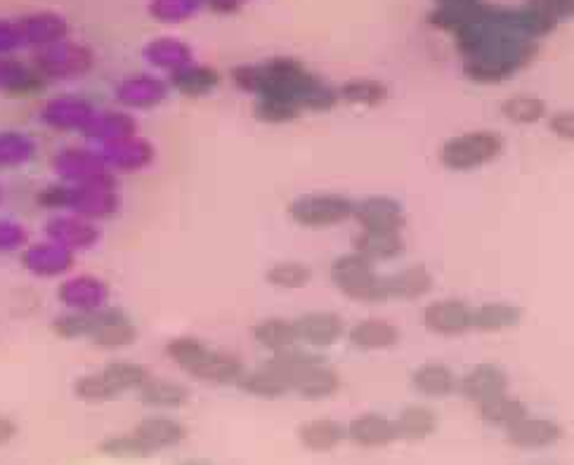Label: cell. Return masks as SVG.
<instances>
[{
  "label": "cell",
  "mask_w": 574,
  "mask_h": 465,
  "mask_svg": "<svg viewBox=\"0 0 574 465\" xmlns=\"http://www.w3.org/2000/svg\"><path fill=\"white\" fill-rule=\"evenodd\" d=\"M454 41L463 55V76L477 86L506 83L530 67L539 53L537 41L520 34L516 8L487 3L457 31Z\"/></svg>",
  "instance_id": "cell-1"
},
{
  "label": "cell",
  "mask_w": 574,
  "mask_h": 465,
  "mask_svg": "<svg viewBox=\"0 0 574 465\" xmlns=\"http://www.w3.org/2000/svg\"><path fill=\"white\" fill-rule=\"evenodd\" d=\"M232 81L256 98H279L299 104L303 112H331L338 104V90L324 83L296 57H272L256 65L232 69Z\"/></svg>",
  "instance_id": "cell-2"
},
{
  "label": "cell",
  "mask_w": 574,
  "mask_h": 465,
  "mask_svg": "<svg viewBox=\"0 0 574 465\" xmlns=\"http://www.w3.org/2000/svg\"><path fill=\"white\" fill-rule=\"evenodd\" d=\"M166 354L194 381L213 385H237L246 371L237 354L215 350L194 336H178L168 340Z\"/></svg>",
  "instance_id": "cell-3"
},
{
  "label": "cell",
  "mask_w": 574,
  "mask_h": 465,
  "mask_svg": "<svg viewBox=\"0 0 574 465\" xmlns=\"http://www.w3.org/2000/svg\"><path fill=\"white\" fill-rule=\"evenodd\" d=\"M504 135L499 131H469L449 137L440 147V163L452 173H471V170L494 163L504 154Z\"/></svg>",
  "instance_id": "cell-4"
},
{
  "label": "cell",
  "mask_w": 574,
  "mask_h": 465,
  "mask_svg": "<svg viewBox=\"0 0 574 465\" xmlns=\"http://www.w3.org/2000/svg\"><path fill=\"white\" fill-rule=\"evenodd\" d=\"M331 282L340 296H346L354 303L379 305L387 300L385 276L376 272L374 262L357 253H346L334 260Z\"/></svg>",
  "instance_id": "cell-5"
},
{
  "label": "cell",
  "mask_w": 574,
  "mask_h": 465,
  "mask_svg": "<svg viewBox=\"0 0 574 465\" xmlns=\"http://www.w3.org/2000/svg\"><path fill=\"white\" fill-rule=\"evenodd\" d=\"M354 201L340 192H309L289 204V218L303 229H329L352 220Z\"/></svg>",
  "instance_id": "cell-6"
},
{
  "label": "cell",
  "mask_w": 574,
  "mask_h": 465,
  "mask_svg": "<svg viewBox=\"0 0 574 465\" xmlns=\"http://www.w3.org/2000/svg\"><path fill=\"white\" fill-rule=\"evenodd\" d=\"M95 55L83 43H71L69 38L61 41L50 48L38 50L34 57V67L43 73L45 81H65L79 79L92 69Z\"/></svg>",
  "instance_id": "cell-7"
},
{
  "label": "cell",
  "mask_w": 574,
  "mask_h": 465,
  "mask_svg": "<svg viewBox=\"0 0 574 465\" xmlns=\"http://www.w3.org/2000/svg\"><path fill=\"white\" fill-rule=\"evenodd\" d=\"M69 211H74V215H79V218H86L90 223L112 218V215H116L119 211V194H116L114 178L106 173L100 180H92L74 188Z\"/></svg>",
  "instance_id": "cell-8"
},
{
  "label": "cell",
  "mask_w": 574,
  "mask_h": 465,
  "mask_svg": "<svg viewBox=\"0 0 574 465\" xmlns=\"http://www.w3.org/2000/svg\"><path fill=\"white\" fill-rule=\"evenodd\" d=\"M352 220L362 231H402L407 225V211L393 196L371 194L354 201Z\"/></svg>",
  "instance_id": "cell-9"
},
{
  "label": "cell",
  "mask_w": 574,
  "mask_h": 465,
  "mask_svg": "<svg viewBox=\"0 0 574 465\" xmlns=\"http://www.w3.org/2000/svg\"><path fill=\"white\" fill-rule=\"evenodd\" d=\"M293 329H296L299 345L319 352L334 348L344 338L346 321L329 309H315V313H305L293 319Z\"/></svg>",
  "instance_id": "cell-10"
},
{
  "label": "cell",
  "mask_w": 574,
  "mask_h": 465,
  "mask_svg": "<svg viewBox=\"0 0 574 465\" xmlns=\"http://www.w3.org/2000/svg\"><path fill=\"white\" fill-rule=\"evenodd\" d=\"M424 327L432 336L459 338L473 331V307L459 298L432 300L424 309Z\"/></svg>",
  "instance_id": "cell-11"
},
{
  "label": "cell",
  "mask_w": 574,
  "mask_h": 465,
  "mask_svg": "<svg viewBox=\"0 0 574 465\" xmlns=\"http://www.w3.org/2000/svg\"><path fill=\"white\" fill-rule=\"evenodd\" d=\"M508 385H510L508 374L499 364L483 362L465 371V374L459 378L457 393L477 407L492 397L508 393Z\"/></svg>",
  "instance_id": "cell-12"
},
{
  "label": "cell",
  "mask_w": 574,
  "mask_h": 465,
  "mask_svg": "<svg viewBox=\"0 0 574 465\" xmlns=\"http://www.w3.org/2000/svg\"><path fill=\"white\" fill-rule=\"evenodd\" d=\"M563 440V428L558 421L527 413L522 421L506 430V442L520 452H544Z\"/></svg>",
  "instance_id": "cell-13"
},
{
  "label": "cell",
  "mask_w": 574,
  "mask_h": 465,
  "mask_svg": "<svg viewBox=\"0 0 574 465\" xmlns=\"http://www.w3.org/2000/svg\"><path fill=\"white\" fill-rule=\"evenodd\" d=\"M57 298L71 313H98L110 300V286L98 276L79 274L59 286Z\"/></svg>",
  "instance_id": "cell-14"
},
{
  "label": "cell",
  "mask_w": 574,
  "mask_h": 465,
  "mask_svg": "<svg viewBox=\"0 0 574 465\" xmlns=\"http://www.w3.org/2000/svg\"><path fill=\"white\" fill-rule=\"evenodd\" d=\"M18 26L24 45L36 50L50 48V45H57L69 38V22L61 18L59 12H50V10L29 12L18 20Z\"/></svg>",
  "instance_id": "cell-15"
},
{
  "label": "cell",
  "mask_w": 574,
  "mask_h": 465,
  "mask_svg": "<svg viewBox=\"0 0 574 465\" xmlns=\"http://www.w3.org/2000/svg\"><path fill=\"white\" fill-rule=\"evenodd\" d=\"M98 110L88 100L81 98H55L43 104L41 118L45 126H50L55 131H86L88 123L95 118Z\"/></svg>",
  "instance_id": "cell-16"
},
{
  "label": "cell",
  "mask_w": 574,
  "mask_h": 465,
  "mask_svg": "<svg viewBox=\"0 0 574 465\" xmlns=\"http://www.w3.org/2000/svg\"><path fill=\"white\" fill-rule=\"evenodd\" d=\"M346 438L350 444L362 449H381L397 442L395 418H387L385 413L367 411L354 416L346 426Z\"/></svg>",
  "instance_id": "cell-17"
},
{
  "label": "cell",
  "mask_w": 574,
  "mask_h": 465,
  "mask_svg": "<svg viewBox=\"0 0 574 465\" xmlns=\"http://www.w3.org/2000/svg\"><path fill=\"white\" fill-rule=\"evenodd\" d=\"M168 90V81H161L159 76L137 73L116 86V100L123 106H128V110H151V106L166 102Z\"/></svg>",
  "instance_id": "cell-18"
},
{
  "label": "cell",
  "mask_w": 574,
  "mask_h": 465,
  "mask_svg": "<svg viewBox=\"0 0 574 465\" xmlns=\"http://www.w3.org/2000/svg\"><path fill=\"white\" fill-rule=\"evenodd\" d=\"M55 173L61 180H71V182H92V180H100L102 175L110 173V166L102 159V154L98 151H90V149H79V147H71L65 149L61 154L55 157Z\"/></svg>",
  "instance_id": "cell-19"
},
{
  "label": "cell",
  "mask_w": 574,
  "mask_h": 465,
  "mask_svg": "<svg viewBox=\"0 0 574 465\" xmlns=\"http://www.w3.org/2000/svg\"><path fill=\"white\" fill-rule=\"evenodd\" d=\"M90 340L102 350H121L135 343L137 329L123 309L106 305L98 313V329L92 331Z\"/></svg>",
  "instance_id": "cell-20"
},
{
  "label": "cell",
  "mask_w": 574,
  "mask_h": 465,
  "mask_svg": "<svg viewBox=\"0 0 574 465\" xmlns=\"http://www.w3.org/2000/svg\"><path fill=\"white\" fill-rule=\"evenodd\" d=\"M45 235L71 253L86 251V248L95 246L100 239L98 227L86 218H79V215H55V218L45 225Z\"/></svg>",
  "instance_id": "cell-21"
},
{
  "label": "cell",
  "mask_w": 574,
  "mask_h": 465,
  "mask_svg": "<svg viewBox=\"0 0 574 465\" xmlns=\"http://www.w3.org/2000/svg\"><path fill=\"white\" fill-rule=\"evenodd\" d=\"M22 265L34 276H61L74 268V253L55 241L34 243L22 251Z\"/></svg>",
  "instance_id": "cell-22"
},
{
  "label": "cell",
  "mask_w": 574,
  "mask_h": 465,
  "mask_svg": "<svg viewBox=\"0 0 574 465\" xmlns=\"http://www.w3.org/2000/svg\"><path fill=\"white\" fill-rule=\"evenodd\" d=\"M154 157H157V151H154L147 139L137 135L112 139V143H104L102 147V159L106 166L119 170H143L154 161Z\"/></svg>",
  "instance_id": "cell-23"
},
{
  "label": "cell",
  "mask_w": 574,
  "mask_h": 465,
  "mask_svg": "<svg viewBox=\"0 0 574 465\" xmlns=\"http://www.w3.org/2000/svg\"><path fill=\"white\" fill-rule=\"evenodd\" d=\"M348 340L354 350L362 352L393 350L399 343V329L383 317H367L348 329Z\"/></svg>",
  "instance_id": "cell-24"
},
{
  "label": "cell",
  "mask_w": 574,
  "mask_h": 465,
  "mask_svg": "<svg viewBox=\"0 0 574 465\" xmlns=\"http://www.w3.org/2000/svg\"><path fill=\"white\" fill-rule=\"evenodd\" d=\"M221 83H223L221 71L211 65H199V61H192V65L168 76L170 90H176L182 98H192V100L211 95V92L221 88Z\"/></svg>",
  "instance_id": "cell-25"
},
{
  "label": "cell",
  "mask_w": 574,
  "mask_h": 465,
  "mask_svg": "<svg viewBox=\"0 0 574 465\" xmlns=\"http://www.w3.org/2000/svg\"><path fill=\"white\" fill-rule=\"evenodd\" d=\"M412 390L426 399H444L457 393L459 378L444 362H426L412 371Z\"/></svg>",
  "instance_id": "cell-26"
},
{
  "label": "cell",
  "mask_w": 574,
  "mask_h": 465,
  "mask_svg": "<svg viewBox=\"0 0 574 465\" xmlns=\"http://www.w3.org/2000/svg\"><path fill=\"white\" fill-rule=\"evenodd\" d=\"M296 438L301 446L313 454H329L344 442H348L346 426L336 421V418H313V421H305L299 426Z\"/></svg>",
  "instance_id": "cell-27"
},
{
  "label": "cell",
  "mask_w": 574,
  "mask_h": 465,
  "mask_svg": "<svg viewBox=\"0 0 574 465\" xmlns=\"http://www.w3.org/2000/svg\"><path fill=\"white\" fill-rule=\"evenodd\" d=\"M438 428H440V416L428 405H409L395 418L397 440L409 444L430 440L438 432Z\"/></svg>",
  "instance_id": "cell-28"
},
{
  "label": "cell",
  "mask_w": 574,
  "mask_h": 465,
  "mask_svg": "<svg viewBox=\"0 0 574 465\" xmlns=\"http://www.w3.org/2000/svg\"><path fill=\"white\" fill-rule=\"evenodd\" d=\"M133 432L154 454L166 452V449H176L188 438V428L168 416H149L145 421H139Z\"/></svg>",
  "instance_id": "cell-29"
},
{
  "label": "cell",
  "mask_w": 574,
  "mask_h": 465,
  "mask_svg": "<svg viewBox=\"0 0 574 465\" xmlns=\"http://www.w3.org/2000/svg\"><path fill=\"white\" fill-rule=\"evenodd\" d=\"M405 251L407 243L402 239V231H360L352 239V253L371 260L374 265L405 256Z\"/></svg>",
  "instance_id": "cell-30"
},
{
  "label": "cell",
  "mask_w": 574,
  "mask_h": 465,
  "mask_svg": "<svg viewBox=\"0 0 574 465\" xmlns=\"http://www.w3.org/2000/svg\"><path fill=\"white\" fill-rule=\"evenodd\" d=\"M432 284H436V279H432L426 265H409L405 270L385 276V293H387V300L409 303L428 296L432 291Z\"/></svg>",
  "instance_id": "cell-31"
},
{
  "label": "cell",
  "mask_w": 574,
  "mask_h": 465,
  "mask_svg": "<svg viewBox=\"0 0 574 465\" xmlns=\"http://www.w3.org/2000/svg\"><path fill=\"white\" fill-rule=\"evenodd\" d=\"M520 321L522 307L514 303L494 300L473 307V331L480 333H504L510 329H518Z\"/></svg>",
  "instance_id": "cell-32"
},
{
  "label": "cell",
  "mask_w": 574,
  "mask_h": 465,
  "mask_svg": "<svg viewBox=\"0 0 574 465\" xmlns=\"http://www.w3.org/2000/svg\"><path fill=\"white\" fill-rule=\"evenodd\" d=\"M143 57L151 67L173 73L194 61V53L188 43L176 36H159L145 45Z\"/></svg>",
  "instance_id": "cell-33"
},
{
  "label": "cell",
  "mask_w": 574,
  "mask_h": 465,
  "mask_svg": "<svg viewBox=\"0 0 574 465\" xmlns=\"http://www.w3.org/2000/svg\"><path fill=\"white\" fill-rule=\"evenodd\" d=\"M139 401L149 409H182L190 401V387L170 378H147L137 390Z\"/></svg>",
  "instance_id": "cell-34"
},
{
  "label": "cell",
  "mask_w": 574,
  "mask_h": 465,
  "mask_svg": "<svg viewBox=\"0 0 574 465\" xmlns=\"http://www.w3.org/2000/svg\"><path fill=\"white\" fill-rule=\"evenodd\" d=\"M338 390H340V376L327 362H319L315 366H309L307 371H303L291 387V393H296L299 397L309 399V401L329 399Z\"/></svg>",
  "instance_id": "cell-35"
},
{
  "label": "cell",
  "mask_w": 574,
  "mask_h": 465,
  "mask_svg": "<svg viewBox=\"0 0 574 465\" xmlns=\"http://www.w3.org/2000/svg\"><path fill=\"white\" fill-rule=\"evenodd\" d=\"M527 413L530 411H527L525 401L518 397H510L508 393H504L499 397H492V399L483 401V405H477L480 421L489 428L504 430V432L508 428H514L518 421H522Z\"/></svg>",
  "instance_id": "cell-36"
},
{
  "label": "cell",
  "mask_w": 574,
  "mask_h": 465,
  "mask_svg": "<svg viewBox=\"0 0 574 465\" xmlns=\"http://www.w3.org/2000/svg\"><path fill=\"white\" fill-rule=\"evenodd\" d=\"M251 336L260 348H266L270 354L286 352L299 345L296 329H293V319L284 317H268L260 319L251 329Z\"/></svg>",
  "instance_id": "cell-37"
},
{
  "label": "cell",
  "mask_w": 574,
  "mask_h": 465,
  "mask_svg": "<svg viewBox=\"0 0 574 465\" xmlns=\"http://www.w3.org/2000/svg\"><path fill=\"white\" fill-rule=\"evenodd\" d=\"M338 102H344L348 106H381L391 90L379 79H369V76H357V79H348L344 86H338Z\"/></svg>",
  "instance_id": "cell-38"
},
{
  "label": "cell",
  "mask_w": 574,
  "mask_h": 465,
  "mask_svg": "<svg viewBox=\"0 0 574 465\" xmlns=\"http://www.w3.org/2000/svg\"><path fill=\"white\" fill-rule=\"evenodd\" d=\"M237 387L244 395H251L256 399H279L291 393L289 383L282 376H277L266 364H260L254 371H244Z\"/></svg>",
  "instance_id": "cell-39"
},
{
  "label": "cell",
  "mask_w": 574,
  "mask_h": 465,
  "mask_svg": "<svg viewBox=\"0 0 574 465\" xmlns=\"http://www.w3.org/2000/svg\"><path fill=\"white\" fill-rule=\"evenodd\" d=\"M502 116L514 126H537L539 121L549 116V106L541 98L520 92V95H510L502 102Z\"/></svg>",
  "instance_id": "cell-40"
},
{
  "label": "cell",
  "mask_w": 574,
  "mask_h": 465,
  "mask_svg": "<svg viewBox=\"0 0 574 465\" xmlns=\"http://www.w3.org/2000/svg\"><path fill=\"white\" fill-rule=\"evenodd\" d=\"M102 376L106 378V383L114 387V393L121 397L126 393H137L139 387L147 383L149 371L143 364L119 360V362L106 364L102 368Z\"/></svg>",
  "instance_id": "cell-41"
},
{
  "label": "cell",
  "mask_w": 574,
  "mask_h": 465,
  "mask_svg": "<svg viewBox=\"0 0 574 465\" xmlns=\"http://www.w3.org/2000/svg\"><path fill=\"white\" fill-rule=\"evenodd\" d=\"M266 282L279 291H299L313 282V268L301 260H279L268 268Z\"/></svg>",
  "instance_id": "cell-42"
},
{
  "label": "cell",
  "mask_w": 574,
  "mask_h": 465,
  "mask_svg": "<svg viewBox=\"0 0 574 465\" xmlns=\"http://www.w3.org/2000/svg\"><path fill=\"white\" fill-rule=\"evenodd\" d=\"M86 137L90 139H100V143H112V139L119 137H128L135 135V121L128 114H121V112H104V114H95L88 123V128L83 131Z\"/></svg>",
  "instance_id": "cell-43"
},
{
  "label": "cell",
  "mask_w": 574,
  "mask_h": 465,
  "mask_svg": "<svg viewBox=\"0 0 574 465\" xmlns=\"http://www.w3.org/2000/svg\"><path fill=\"white\" fill-rule=\"evenodd\" d=\"M98 452L112 461H145V458L154 456L151 449L139 440L135 432H128V435L104 438L98 446Z\"/></svg>",
  "instance_id": "cell-44"
},
{
  "label": "cell",
  "mask_w": 574,
  "mask_h": 465,
  "mask_svg": "<svg viewBox=\"0 0 574 465\" xmlns=\"http://www.w3.org/2000/svg\"><path fill=\"white\" fill-rule=\"evenodd\" d=\"M36 157V143L24 133H0V168H20Z\"/></svg>",
  "instance_id": "cell-45"
},
{
  "label": "cell",
  "mask_w": 574,
  "mask_h": 465,
  "mask_svg": "<svg viewBox=\"0 0 574 465\" xmlns=\"http://www.w3.org/2000/svg\"><path fill=\"white\" fill-rule=\"evenodd\" d=\"M305 112L299 104L279 98H258L254 104V116L260 123H270V126H284V123L299 121Z\"/></svg>",
  "instance_id": "cell-46"
},
{
  "label": "cell",
  "mask_w": 574,
  "mask_h": 465,
  "mask_svg": "<svg viewBox=\"0 0 574 465\" xmlns=\"http://www.w3.org/2000/svg\"><path fill=\"white\" fill-rule=\"evenodd\" d=\"M98 313H71V309H67V313L53 319V333L65 340L90 338L92 331L98 329Z\"/></svg>",
  "instance_id": "cell-47"
},
{
  "label": "cell",
  "mask_w": 574,
  "mask_h": 465,
  "mask_svg": "<svg viewBox=\"0 0 574 465\" xmlns=\"http://www.w3.org/2000/svg\"><path fill=\"white\" fill-rule=\"evenodd\" d=\"M204 10L199 0H149V14L161 24H182Z\"/></svg>",
  "instance_id": "cell-48"
},
{
  "label": "cell",
  "mask_w": 574,
  "mask_h": 465,
  "mask_svg": "<svg viewBox=\"0 0 574 465\" xmlns=\"http://www.w3.org/2000/svg\"><path fill=\"white\" fill-rule=\"evenodd\" d=\"M74 395L83 399V401H90V405H102V401H112V399L119 397L114 393V387L106 383V378L102 376V371H98V374H86L81 378H76Z\"/></svg>",
  "instance_id": "cell-49"
},
{
  "label": "cell",
  "mask_w": 574,
  "mask_h": 465,
  "mask_svg": "<svg viewBox=\"0 0 574 465\" xmlns=\"http://www.w3.org/2000/svg\"><path fill=\"white\" fill-rule=\"evenodd\" d=\"M71 199H74V188H67V184H59V182L38 192V204L48 211H69Z\"/></svg>",
  "instance_id": "cell-50"
},
{
  "label": "cell",
  "mask_w": 574,
  "mask_h": 465,
  "mask_svg": "<svg viewBox=\"0 0 574 465\" xmlns=\"http://www.w3.org/2000/svg\"><path fill=\"white\" fill-rule=\"evenodd\" d=\"M26 243V229L12 220H0V253L22 251Z\"/></svg>",
  "instance_id": "cell-51"
},
{
  "label": "cell",
  "mask_w": 574,
  "mask_h": 465,
  "mask_svg": "<svg viewBox=\"0 0 574 465\" xmlns=\"http://www.w3.org/2000/svg\"><path fill=\"white\" fill-rule=\"evenodd\" d=\"M525 3H530L532 8L549 14L555 24L574 20V0H525Z\"/></svg>",
  "instance_id": "cell-52"
},
{
  "label": "cell",
  "mask_w": 574,
  "mask_h": 465,
  "mask_svg": "<svg viewBox=\"0 0 574 465\" xmlns=\"http://www.w3.org/2000/svg\"><path fill=\"white\" fill-rule=\"evenodd\" d=\"M20 48H24V41L18 20H0V57H8Z\"/></svg>",
  "instance_id": "cell-53"
},
{
  "label": "cell",
  "mask_w": 574,
  "mask_h": 465,
  "mask_svg": "<svg viewBox=\"0 0 574 465\" xmlns=\"http://www.w3.org/2000/svg\"><path fill=\"white\" fill-rule=\"evenodd\" d=\"M549 131L563 143H574V110H561L549 116Z\"/></svg>",
  "instance_id": "cell-54"
},
{
  "label": "cell",
  "mask_w": 574,
  "mask_h": 465,
  "mask_svg": "<svg viewBox=\"0 0 574 465\" xmlns=\"http://www.w3.org/2000/svg\"><path fill=\"white\" fill-rule=\"evenodd\" d=\"M199 3H201V8L211 10L215 14H235L246 3H251V0H199Z\"/></svg>",
  "instance_id": "cell-55"
},
{
  "label": "cell",
  "mask_w": 574,
  "mask_h": 465,
  "mask_svg": "<svg viewBox=\"0 0 574 465\" xmlns=\"http://www.w3.org/2000/svg\"><path fill=\"white\" fill-rule=\"evenodd\" d=\"M14 435H18V426H14L10 418L0 416V446H5L14 440Z\"/></svg>",
  "instance_id": "cell-56"
},
{
  "label": "cell",
  "mask_w": 574,
  "mask_h": 465,
  "mask_svg": "<svg viewBox=\"0 0 574 465\" xmlns=\"http://www.w3.org/2000/svg\"><path fill=\"white\" fill-rule=\"evenodd\" d=\"M477 3V0H436V5H469Z\"/></svg>",
  "instance_id": "cell-57"
},
{
  "label": "cell",
  "mask_w": 574,
  "mask_h": 465,
  "mask_svg": "<svg viewBox=\"0 0 574 465\" xmlns=\"http://www.w3.org/2000/svg\"><path fill=\"white\" fill-rule=\"evenodd\" d=\"M180 465H215V463H211L206 458H190V461H182Z\"/></svg>",
  "instance_id": "cell-58"
},
{
  "label": "cell",
  "mask_w": 574,
  "mask_h": 465,
  "mask_svg": "<svg viewBox=\"0 0 574 465\" xmlns=\"http://www.w3.org/2000/svg\"><path fill=\"white\" fill-rule=\"evenodd\" d=\"M5 59H8V57H0V86H3V71H5Z\"/></svg>",
  "instance_id": "cell-59"
},
{
  "label": "cell",
  "mask_w": 574,
  "mask_h": 465,
  "mask_svg": "<svg viewBox=\"0 0 574 465\" xmlns=\"http://www.w3.org/2000/svg\"><path fill=\"white\" fill-rule=\"evenodd\" d=\"M532 465H551V463H532Z\"/></svg>",
  "instance_id": "cell-60"
},
{
  "label": "cell",
  "mask_w": 574,
  "mask_h": 465,
  "mask_svg": "<svg viewBox=\"0 0 574 465\" xmlns=\"http://www.w3.org/2000/svg\"><path fill=\"white\" fill-rule=\"evenodd\" d=\"M0 196H3V194H0Z\"/></svg>",
  "instance_id": "cell-61"
}]
</instances>
